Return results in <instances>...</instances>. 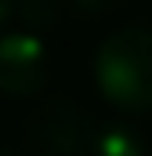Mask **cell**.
Segmentation results:
<instances>
[{"label": "cell", "mask_w": 152, "mask_h": 156, "mask_svg": "<svg viewBox=\"0 0 152 156\" xmlns=\"http://www.w3.org/2000/svg\"><path fill=\"white\" fill-rule=\"evenodd\" d=\"M94 80L105 102L123 113L152 109V29L130 26L105 40L94 55Z\"/></svg>", "instance_id": "6da1fadb"}, {"label": "cell", "mask_w": 152, "mask_h": 156, "mask_svg": "<svg viewBox=\"0 0 152 156\" xmlns=\"http://www.w3.org/2000/svg\"><path fill=\"white\" fill-rule=\"evenodd\" d=\"M47 47L36 33H7L0 37V91L33 94L47 80Z\"/></svg>", "instance_id": "7a4b0ae2"}, {"label": "cell", "mask_w": 152, "mask_h": 156, "mask_svg": "<svg viewBox=\"0 0 152 156\" xmlns=\"http://www.w3.org/2000/svg\"><path fill=\"white\" fill-rule=\"evenodd\" d=\"M87 153L91 156H145V149H141L138 134H130L123 127H105V131H98L91 138Z\"/></svg>", "instance_id": "3957f363"}, {"label": "cell", "mask_w": 152, "mask_h": 156, "mask_svg": "<svg viewBox=\"0 0 152 156\" xmlns=\"http://www.w3.org/2000/svg\"><path fill=\"white\" fill-rule=\"evenodd\" d=\"M7 15H11V0H0V22H4Z\"/></svg>", "instance_id": "277c9868"}, {"label": "cell", "mask_w": 152, "mask_h": 156, "mask_svg": "<svg viewBox=\"0 0 152 156\" xmlns=\"http://www.w3.org/2000/svg\"><path fill=\"white\" fill-rule=\"evenodd\" d=\"M0 156H11V153H4V149H0Z\"/></svg>", "instance_id": "5b68a950"}]
</instances>
